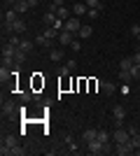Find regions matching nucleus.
<instances>
[{"instance_id":"nucleus-1","label":"nucleus","mask_w":140,"mask_h":156,"mask_svg":"<svg viewBox=\"0 0 140 156\" xmlns=\"http://www.w3.org/2000/svg\"><path fill=\"white\" fill-rule=\"evenodd\" d=\"M16 144H19L16 135H12V133L2 135V142H0V154H2V156H9V149H12V147H16Z\"/></svg>"},{"instance_id":"nucleus-2","label":"nucleus","mask_w":140,"mask_h":156,"mask_svg":"<svg viewBox=\"0 0 140 156\" xmlns=\"http://www.w3.org/2000/svg\"><path fill=\"white\" fill-rule=\"evenodd\" d=\"M131 140V133H128V128L124 126V128H117L112 133V142L114 144H121V142H128Z\"/></svg>"},{"instance_id":"nucleus-3","label":"nucleus","mask_w":140,"mask_h":156,"mask_svg":"<svg viewBox=\"0 0 140 156\" xmlns=\"http://www.w3.org/2000/svg\"><path fill=\"white\" fill-rule=\"evenodd\" d=\"M0 110H2V119H9L19 112V107H16L12 100H2V107H0Z\"/></svg>"},{"instance_id":"nucleus-4","label":"nucleus","mask_w":140,"mask_h":156,"mask_svg":"<svg viewBox=\"0 0 140 156\" xmlns=\"http://www.w3.org/2000/svg\"><path fill=\"white\" fill-rule=\"evenodd\" d=\"M114 151H117V154H119V156H126V154H133V151H135V147H133V144H131V140H128V142L114 144Z\"/></svg>"},{"instance_id":"nucleus-5","label":"nucleus","mask_w":140,"mask_h":156,"mask_svg":"<svg viewBox=\"0 0 140 156\" xmlns=\"http://www.w3.org/2000/svg\"><path fill=\"white\" fill-rule=\"evenodd\" d=\"M75 37H77V35H75V33H70V30H61V33H59V42H61V47H70Z\"/></svg>"},{"instance_id":"nucleus-6","label":"nucleus","mask_w":140,"mask_h":156,"mask_svg":"<svg viewBox=\"0 0 140 156\" xmlns=\"http://www.w3.org/2000/svg\"><path fill=\"white\" fill-rule=\"evenodd\" d=\"M26 30H28V23L23 19H16L12 23V35H26Z\"/></svg>"},{"instance_id":"nucleus-7","label":"nucleus","mask_w":140,"mask_h":156,"mask_svg":"<svg viewBox=\"0 0 140 156\" xmlns=\"http://www.w3.org/2000/svg\"><path fill=\"white\" fill-rule=\"evenodd\" d=\"M80 28H82V21H80V16H70V19L66 21V30H70V33H75V35H77V33H80Z\"/></svg>"},{"instance_id":"nucleus-8","label":"nucleus","mask_w":140,"mask_h":156,"mask_svg":"<svg viewBox=\"0 0 140 156\" xmlns=\"http://www.w3.org/2000/svg\"><path fill=\"white\" fill-rule=\"evenodd\" d=\"M35 44H38V47H42V49H52V47H54V40H49V37L45 35V33H40V35L35 37Z\"/></svg>"},{"instance_id":"nucleus-9","label":"nucleus","mask_w":140,"mask_h":156,"mask_svg":"<svg viewBox=\"0 0 140 156\" xmlns=\"http://www.w3.org/2000/svg\"><path fill=\"white\" fill-rule=\"evenodd\" d=\"M98 137V128H84L82 130V142L87 144V142H91V140H96Z\"/></svg>"},{"instance_id":"nucleus-10","label":"nucleus","mask_w":140,"mask_h":156,"mask_svg":"<svg viewBox=\"0 0 140 156\" xmlns=\"http://www.w3.org/2000/svg\"><path fill=\"white\" fill-rule=\"evenodd\" d=\"M16 19H19V12H16L14 7H12V9H7V12L2 14V23H14Z\"/></svg>"},{"instance_id":"nucleus-11","label":"nucleus","mask_w":140,"mask_h":156,"mask_svg":"<svg viewBox=\"0 0 140 156\" xmlns=\"http://www.w3.org/2000/svg\"><path fill=\"white\" fill-rule=\"evenodd\" d=\"M73 12L77 14V16H87V12H89V7H87V2H75V7H73Z\"/></svg>"},{"instance_id":"nucleus-12","label":"nucleus","mask_w":140,"mask_h":156,"mask_svg":"<svg viewBox=\"0 0 140 156\" xmlns=\"http://www.w3.org/2000/svg\"><path fill=\"white\" fill-rule=\"evenodd\" d=\"M21 49H23V51H26V54H31V51H33V49H35V47H38V44H35V42H33V40H28V37H21Z\"/></svg>"},{"instance_id":"nucleus-13","label":"nucleus","mask_w":140,"mask_h":156,"mask_svg":"<svg viewBox=\"0 0 140 156\" xmlns=\"http://www.w3.org/2000/svg\"><path fill=\"white\" fill-rule=\"evenodd\" d=\"M91 35H93V28L87 26V23H82L80 33H77V37H80V40H87V37H91Z\"/></svg>"},{"instance_id":"nucleus-14","label":"nucleus","mask_w":140,"mask_h":156,"mask_svg":"<svg viewBox=\"0 0 140 156\" xmlns=\"http://www.w3.org/2000/svg\"><path fill=\"white\" fill-rule=\"evenodd\" d=\"M131 65H133V56L121 58V61H119V72H128V70H131Z\"/></svg>"},{"instance_id":"nucleus-15","label":"nucleus","mask_w":140,"mask_h":156,"mask_svg":"<svg viewBox=\"0 0 140 156\" xmlns=\"http://www.w3.org/2000/svg\"><path fill=\"white\" fill-rule=\"evenodd\" d=\"M100 89H103L107 96H112V93L117 91V84H114V82H103V79H100Z\"/></svg>"},{"instance_id":"nucleus-16","label":"nucleus","mask_w":140,"mask_h":156,"mask_svg":"<svg viewBox=\"0 0 140 156\" xmlns=\"http://www.w3.org/2000/svg\"><path fill=\"white\" fill-rule=\"evenodd\" d=\"M112 117L114 119H126V107H124V105H114L112 107Z\"/></svg>"},{"instance_id":"nucleus-17","label":"nucleus","mask_w":140,"mask_h":156,"mask_svg":"<svg viewBox=\"0 0 140 156\" xmlns=\"http://www.w3.org/2000/svg\"><path fill=\"white\" fill-rule=\"evenodd\" d=\"M63 56H66V54L61 51V49H49V61H54V63H61Z\"/></svg>"},{"instance_id":"nucleus-18","label":"nucleus","mask_w":140,"mask_h":156,"mask_svg":"<svg viewBox=\"0 0 140 156\" xmlns=\"http://www.w3.org/2000/svg\"><path fill=\"white\" fill-rule=\"evenodd\" d=\"M66 144H68V149L73 151V154H77V151H80V144L75 142V137H73V135H66Z\"/></svg>"},{"instance_id":"nucleus-19","label":"nucleus","mask_w":140,"mask_h":156,"mask_svg":"<svg viewBox=\"0 0 140 156\" xmlns=\"http://www.w3.org/2000/svg\"><path fill=\"white\" fill-rule=\"evenodd\" d=\"M14 9H16V12H19V14H26L28 9H33V7L28 5L26 0H19V2H16V5H14Z\"/></svg>"},{"instance_id":"nucleus-20","label":"nucleus","mask_w":140,"mask_h":156,"mask_svg":"<svg viewBox=\"0 0 140 156\" xmlns=\"http://www.w3.org/2000/svg\"><path fill=\"white\" fill-rule=\"evenodd\" d=\"M56 16H59V19H63V21H68V19H70V9H68L66 5L59 7V9H56Z\"/></svg>"},{"instance_id":"nucleus-21","label":"nucleus","mask_w":140,"mask_h":156,"mask_svg":"<svg viewBox=\"0 0 140 156\" xmlns=\"http://www.w3.org/2000/svg\"><path fill=\"white\" fill-rule=\"evenodd\" d=\"M42 21H45L47 26H54V23L59 21V16H56V14H54V12H47L45 16H42Z\"/></svg>"},{"instance_id":"nucleus-22","label":"nucleus","mask_w":140,"mask_h":156,"mask_svg":"<svg viewBox=\"0 0 140 156\" xmlns=\"http://www.w3.org/2000/svg\"><path fill=\"white\" fill-rule=\"evenodd\" d=\"M128 75L133 79H140V63H133L131 65V70H128Z\"/></svg>"},{"instance_id":"nucleus-23","label":"nucleus","mask_w":140,"mask_h":156,"mask_svg":"<svg viewBox=\"0 0 140 156\" xmlns=\"http://www.w3.org/2000/svg\"><path fill=\"white\" fill-rule=\"evenodd\" d=\"M98 140L100 142H112V135H110V133H107V130H98Z\"/></svg>"},{"instance_id":"nucleus-24","label":"nucleus","mask_w":140,"mask_h":156,"mask_svg":"<svg viewBox=\"0 0 140 156\" xmlns=\"http://www.w3.org/2000/svg\"><path fill=\"white\" fill-rule=\"evenodd\" d=\"M23 154H26V149H23L21 144H16V147H12V149H9V156H23Z\"/></svg>"},{"instance_id":"nucleus-25","label":"nucleus","mask_w":140,"mask_h":156,"mask_svg":"<svg viewBox=\"0 0 140 156\" xmlns=\"http://www.w3.org/2000/svg\"><path fill=\"white\" fill-rule=\"evenodd\" d=\"M70 72H73V70H70V68H68V65L63 63V65H61V68H59V72H56V75H59V77H63V79H66L68 75H70Z\"/></svg>"},{"instance_id":"nucleus-26","label":"nucleus","mask_w":140,"mask_h":156,"mask_svg":"<svg viewBox=\"0 0 140 156\" xmlns=\"http://www.w3.org/2000/svg\"><path fill=\"white\" fill-rule=\"evenodd\" d=\"M100 12H103V9H100V7H89V12H87V16H89V19H96V16H98Z\"/></svg>"},{"instance_id":"nucleus-27","label":"nucleus","mask_w":140,"mask_h":156,"mask_svg":"<svg viewBox=\"0 0 140 156\" xmlns=\"http://www.w3.org/2000/svg\"><path fill=\"white\" fill-rule=\"evenodd\" d=\"M70 49H73L75 54H80V51H82V42H80V40H73V44H70Z\"/></svg>"},{"instance_id":"nucleus-28","label":"nucleus","mask_w":140,"mask_h":156,"mask_svg":"<svg viewBox=\"0 0 140 156\" xmlns=\"http://www.w3.org/2000/svg\"><path fill=\"white\" fill-rule=\"evenodd\" d=\"M84 2H87V7H100V9H103V2H100V0H84Z\"/></svg>"},{"instance_id":"nucleus-29","label":"nucleus","mask_w":140,"mask_h":156,"mask_svg":"<svg viewBox=\"0 0 140 156\" xmlns=\"http://www.w3.org/2000/svg\"><path fill=\"white\" fill-rule=\"evenodd\" d=\"M131 144H133L135 149L140 147V133H135V135H131Z\"/></svg>"},{"instance_id":"nucleus-30","label":"nucleus","mask_w":140,"mask_h":156,"mask_svg":"<svg viewBox=\"0 0 140 156\" xmlns=\"http://www.w3.org/2000/svg\"><path fill=\"white\" fill-rule=\"evenodd\" d=\"M131 33H133V37H138L140 35V23H133V26H131Z\"/></svg>"},{"instance_id":"nucleus-31","label":"nucleus","mask_w":140,"mask_h":156,"mask_svg":"<svg viewBox=\"0 0 140 156\" xmlns=\"http://www.w3.org/2000/svg\"><path fill=\"white\" fill-rule=\"evenodd\" d=\"M66 65L70 68V70H75V68H77V61H75V58H70V61H66Z\"/></svg>"},{"instance_id":"nucleus-32","label":"nucleus","mask_w":140,"mask_h":156,"mask_svg":"<svg viewBox=\"0 0 140 156\" xmlns=\"http://www.w3.org/2000/svg\"><path fill=\"white\" fill-rule=\"evenodd\" d=\"M114 126H117V128H124L126 124H124V119H114Z\"/></svg>"},{"instance_id":"nucleus-33","label":"nucleus","mask_w":140,"mask_h":156,"mask_svg":"<svg viewBox=\"0 0 140 156\" xmlns=\"http://www.w3.org/2000/svg\"><path fill=\"white\" fill-rule=\"evenodd\" d=\"M133 63H140V49H138V51L133 54Z\"/></svg>"},{"instance_id":"nucleus-34","label":"nucleus","mask_w":140,"mask_h":156,"mask_svg":"<svg viewBox=\"0 0 140 156\" xmlns=\"http://www.w3.org/2000/svg\"><path fill=\"white\" fill-rule=\"evenodd\" d=\"M52 5L54 7H63V0H52Z\"/></svg>"},{"instance_id":"nucleus-35","label":"nucleus","mask_w":140,"mask_h":156,"mask_svg":"<svg viewBox=\"0 0 140 156\" xmlns=\"http://www.w3.org/2000/svg\"><path fill=\"white\" fill-rule=\"evenodd\" d=\"M26 2H28V5H31V7H35V5H38V2H40V0H26Z\"/></svg>"},{"instance_id":"nucleus-36","label":"nucleus","mask_w":140,"mask_h":156,"mask_svg":"<svg viewBox=\"0 0 140 156\" xmlns=\"http://www.w3.org/2000/svg\"><path fill=\"white\" fill-rule=\"evenodd\" d=\"M133 154H138V156H140V147H138V149H135V151H133Z\"/></svg>"}]
</instances>
